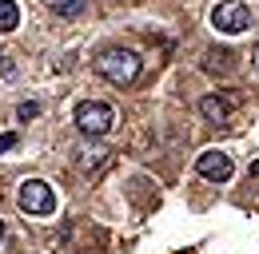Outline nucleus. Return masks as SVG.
Masks as SVG:
<instances>
[{
  "mask_svg": "<svg viewBox=\"0 0 259 254\" xmlns=\"http://www.w3.org/2000/svg\"><path fill=\"white\" fill-rule=\"evenodd\" d=\"M96 72L108 80V84L128 88L132 80L140 76V56L128 52V48H108V52H100V56H96Z\"/></svg>",
  "mask_w": 259,
  "mask_h": 254,
  "instance_id": "nucleus-1",
  "label": "nucleus"
},
{
  "mask_svg": "<svg viewBox=\"0 0 259 254\" xmlns=\"http://www.w3.org/2000/svg\"><path fill=\"white\" fill-rule=\"evenodd\" d=\"M112 123H116V107H112V103H104V99H84V103L76 107V127H80L88 139L108 135Z\"/></svg>",
  "mask_w": 259,
  "mask_h": 254,
  "instance_id": "nucleus-2",
  "label": "nucleus"
},
{
  "mask_svg": "<svg viewBox=\"0 0 259 254\" xmlns=\"http://www.w3.org/2000/svg\"><path fill=\"white\" fill-rule=\"evenodd\" d=\"M211 24L224 32V36H239V32L251 28V12H247L243 0H220L211 8Z\"/></svg>",
  "mask_w": 259,
  "mask_h": 254,
  "instance_id": "nucleus-3",
  "label": "nucleus"
},
{
  "mask_svg": "<svg viewBox=\"0 0 259 254\" xmlns=\"http://www.w3.org/2000/svg\"><path fill=\"white\" fill-rule=\"evenodd\" d=\"M16 203H20L24 215H52V211H56V195H52V187H48L44 179H24Z\"/></svg>",
  "mask_w": 259,
  "mask_h": 254,
  "instance_id": "nucleus-4",
  "label": "nucleus"
},
{
  "mask_svg": "<svg viewBox=\"0 0 259 254\" xmlns=\"http://www.w3.org/2000/svg\"><path fill=\"white\" fill-rule=\"evenodd\" d=\"M195 171H199L203 179H211V183H227L231 171H235V163H231L227 151H203V155L195 159Z\"/></svg>",
  "mask_w": 259,
  "mask_h": 254,
  "instance_id": "nucleus-5",
  "label": "nucleus"
},
{
  "mask_svg": "<svg viewBox=\"0 0 259 254\" xmlns=\"http://www.w3.org/2000/svg\"><path fill=\"white\" fill-rule=\"evenodd\" d=\"M108 155H112V151H104L100 143H84V147L76 151V167H80L84 175H96V171L108 167Z\"/></svg>",
  "mask_w": 259,
  "mask_h": 254,
  "instance_id": "nucleus-6",
  "label": "nucleus"
},
{
  "mask_svg": "<svg viewBox=\"0 0 259 254\" xmlns=\"http://www.w3.org/2000/svg\"><path fill=\"white\" fill-rule=\"evenodd\" d=\"M199 115H203V119H211V123H227L231 107H227L220 95H203V99H199Z\"/></svg>",
  "mask_w": 259,
  "mask_h": 254,
  "instance_id": "nucleus-7",
  "label": "nucleus"
},
{
  "mask_svg": "<svg viewBox=\"0 0 259 254\" xmlns=\"http://www.w3.org/2000/svg\"><path fill=\"white\" fill-rule=\"evenodd\" d=\"M20 28V8L16 0H0V32H16Z\"/></svg>",
  "mask_w": 259,
  "mask_h": 254,
  "instance_id": "nucleus-8",
  "label": "nucleus"
},
{
  "mask_svg": "<svg viewBox=\"0 0 259 254\" xmlns=\"http://www.w3.org/2000/svg\"><path fill=\"white\" fill-rule=\"evenodd\" d=\"M56 12L60 16H76V12H84V0H56Z\"/></svg>",
  "mask_w": 259,
  "mask_h": 254,
  "instance_id": "nucleus-9",
  "label": "nucleus"
},
{
  "mask_svg": "<svg viewBox=\"0 0 259 254\" xmlns=\"http://www.w3.org/2000/svg\"><path fill=\"white\" fill-rule=\"evenodd\" d=\"M36 115H40V103H32V99L16 107V119H24V123H28V119H36Z\"/></svg>",
  "mask_w": 259,
  "mask_h": 254,
  "instance_id": "nucleus-10",
  "label": "nucleus"
},
{
  "mask_svg": "<svg viewBox=\"0 0 259 254\" xmlns=\"http://www.w3.org/2000/svg\"><path fill=\"white\" fill-rule=\"evenodd\" d=\"M16 143H20V139H16V135H12V131H8V135H0V155H4V151H12V147H16Z\"/></svg>",
  "mask_w": 259,
  "mask_h": 254,
  "instance_id": "nucleus-11",
  "label": "nucleus"
},
{
  "mask_svg": "<svg viewBox=\"0 0 259 254\" xmlns=\"http://www.w3.org/2000/svg\"><path fill=\"white\" fill-rule=\"evenodd\" d=\"M0 76H12V60L8 56H0Z\"/></svg>",
  "mask_w": 259,
  "mask_h": 254,
  "instance_id": "nucleus-12",
  "label": "nucleus"
},
{
  "mask_svg": "<svg viewBox=\"0 0 259 254\" xmlns=\"http://www.w3.org/2000/svg\"><path fill=\"white\" fill-rule=\"evenodd\" d=\"M251 64H255V72H259V44L251 48Z\"/></svg>",
  "mask_w": 259,
  "mask_h": 254,
  "instance_id": "nucleus-13",
  "label": "nucleus"
},
{
  "mask_svg": "<svg viewBox=\"0 0 259 254\" xmlns=\"http://www.w3.org/2000/svg\"><path fill=\"white\" fill-rule=\"evenodd\" d=\"M251 175H259V163H251Z\"/></svg>",
  "mask_w": 259,
  "mask_h": 254,
  "instance_id": "nucleus-14",
  "label": "nucleus"
},
{
  "mask_svg": "<svg viewBox=\"0 0 259 254\" xmlns=\"http://www.w3.org/2000/svg\"><path fill=\"white\" fill-rule=\"evenodd\" d=\"M0 238H4V219H0Z\"/></svg>",
  "mask_w": 259,
  "mask_h": 254,
  "instance_id": "nucleus-15",
  "label": "nucleus"
}]
</instances>
